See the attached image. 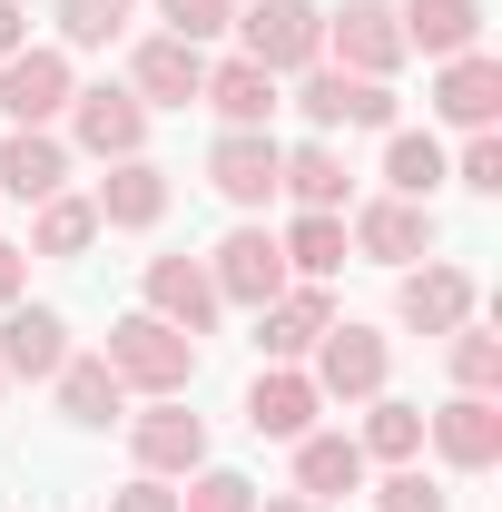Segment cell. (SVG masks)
<instances>
[{"label":"cell","mask_w":502,"mask_h":512,"mask_svg":"<svg viewBox=\"0 0 502 512\" xmlns=\"http://www.w3.org/2000/svg\"><path fill=\"white\" fill-rule=\"evenodd\" d=\"M10 50H30V20H20V0H0V60Z\"/></svg>","instance_id":"cell-39"},{"label":"cell","mask_w":502,"mask_h":512,"mask_svg":"<svg viewBox=\"0 0 502 512\" xmlns=\"http://www.w3.org/2000/svg\"><path fill=\"white\" fill-rule=\"evenodd\" d=\"M50 10H60V50H109L128 20H138L128 0H50Z\"/></svg>","instance_id":"cell-31"},{"label":"cell","mask_w":502,"mask_h":512,"mask_svg":"<svg viewBox=\"0 0 502 512\" xmlns=\"http://www.w3.org/2000/svg\"><path fill=\"white\" fill-rule=\"evenodd\" d=\"M276 168H286V148L266 128H217V148H207V188L227 197V207H266L276 197Z\"/></svg>","instance_id":"cell-8"},{"label":"cell","mask_w":502,"mask_h":512,"mask_svg":"<svg viewBox=\"0 0 502 512\" xmlns=\"http://www.w3.org/2000/svg\"><path fill=\"white\" fill-rule=\"evenodd\" d=\"M315 414H325V394H315V375H296V365H266V375L247 384V434H266V444L315 434Z\"/></svg>","instance_id":"cell-14"},{"label":"cell","mask_w":502,"mask_h":512,"mask_svg":"<svg viewBox=\"0 0 502 512\" xmlns=\"http://www.w3.org/2000/svg\"><path fill=\"white\" fill-rule=\"evenodd\" d=\"M325 50H335V69H355V79H394V69H404V20H394V0H345V10H325Z\"/></svg>","instance_id":"cell-4"},{"label":"cell","mask_w":502,"mask_h":512,"mask_svg":"<svg viewBox=\"0 0 502 512\" xmlns=\"http://www.w3.org/2000/svg\"><path fill=\"white\" fill-rule=\"evenodd\" d=\"M424 434H434V453L453 473H493L502 463V404L493 394H453L443 414H424Z\"/></svg>","instance_id":"cell-11"},{"label":"cell","mask_w":502,"mask_h":512,"mask_svg":"<svg viewBox=\"0 0 502 512\" xmlns=\"http://www.w3.org/2000/svg\"><path fill=\"white\" fill-rule=\"evenodd\" d=\"M0 394H10V375H0Z\"/></svg>","instance_id":"cell-41"},{"label":"cell","mask_w":502,"mask_h":512,"mask_svg":"<svg viewBox=\"0 0 502 512\" xmlns=\"http://www.w3.org/2000/svg\"><path fill=\"white\" fill-rule=\"evenodd\" d=\"M128 89H138V109H188L197 89H207V50L188 40H138V60H128Z\"/></svg>","instance_id":"cell-15"},{"label":"cell","mask_w":502,"mask_h":512,"mask_svg":"<svg viewBox=\"0 0 502 512\" xmlns=\"http://www.w3.org/2000/svg\"><path fill=\"white\" fill-rule=\"evenodd\" d=\"M384 375H394V345H384L375 325H325V335H315V394H335V404H375Z\"/></svg>","instance_id":"cell-3"},{"label":"cell","mask_w":502,"mask_h":512,"mask_svg":"<svg viewBox=\"0 0 502 512\" xmlns=\"http://www.w3.org/2000/svg\"><path fill=\"white\" fill-rule=\"evenodd\" d=\"M99 355H109V375L128 394H188L197 384V335H178V325H158V316H119Z\"/></svg>","instance_id":"cell-1"},{"label":"cell","mask_w":502,"mask_h":512,"mask_svg":"<svg viewBox=\"0 0 502 512\" xmlns=\"http://www.w3.org/2000/svg\"><path fill=\"white\" fill-rule=\"evenodd\" d=\"M109 512H178V493L158 483V473H138V483H119V503Z\"/></svg>","instance_id":"cell-37"},{"label":"cell","mask_w":502,"mask_h":512,"mask_svg":"<svg viewBox=\"0 0 502 512\" xmlns=\"http://www.w3.org/2000/svg\"><path fill=\"white\" fill-rule=\"evenodd\" d=\"M197 99H207V109H217L227 128H266L276 109H286V99H276V69H256V60H217Z\"/></svg>","instance_id":"cell-24"},{"label":"cell","mask_w":502,"mask_h":512,"mask_svg":"<svg viewBox=\"0 0 502 512\" xmlns=\"http://www.w3.org/2000/svg\"><path fill=\"white\" fill-rule=\"evenodd\" d=\"M60 365H69L60 306H0V375L10 384H50Z\"/></svg>","instance_id":"cell-10"},{"label":"cell","mask_w":502,"mask_h":512,"mask_svg":"<svg viewBox=\"0 0 502 512\" xmlns=\"http://www.w3.org/2000/svg\"><path fill=\"white\" fill-rule=\"evenodd\" d=\"M99 227H158L168 217V168H148V158H109V178H99Z\"/></svg>","instance_id":"cell-21"},{"label":"cell","mask_w":502,"mask_h":512,"mask_svg":"<svg viewBox=\"0 0 502 512\" xmlns=\"http://www.w3.org/2000/svg\"><path fill=\"white\" fill-rule=\"evenodd\" d=\"M148 316H158V325H178V335H207V325H217L207 256H148Z\"/></svg>","instance_id":"cell-16"},{"label":"cell","mask_w":502,"mask_h":512,"mask_svg":"<svg viewBox=\"0 0 502 512\" xmlns=\"http://www.w3.org/2000/svg\"><path fill=\"white\" fill-rule=\"evenodd\" d=\"M69 138L89 148V158H138L148 148V109H138V89H69Z\"/></svg>","instance_id":"cell-9"},{"label":"cell","mask_w":502,"mask_h":512,"mask_svg":"<svg viewBox=\"0 0 502 512\" xmlns=\"http://www.w3.org/2000/svg\"><path fill=\"white\" fill-rule=\"evenodd\" d=\"M178 512H256V483H247V473H227V463H197Z\"/></svg>","instance_id":"cell-34"},{"label":"cell","mask_w":502,"mask_h":512,"mask_svg":"<svg viewBox=\"0 0 502 512\" xmlns=\"http://www.w3.org/2000/svg\"><path fill=\"white\" fill-rule=\"evenodd\" d=\"M434 119H453V128H493V119H502V60H483V50L443 60V79H434Z\"/></svg>","instance_id":"cell-20"},{"label":"cell","mask_w":502,"mask_h":512,"mask_svg":"<svg viewBox=\"0 0 502 512\" xmlns=\"http://www.w3.org/2000/svg\"><path fill=\"white\" fill-rule=\"evenodd\" d=\"M296 493H306V503L365 493V444H355V434H296Z\"/></svg>","instance_id":"cell-23"},{"label":"cell","mask_w":502,"mask_h":512,"mask_svg":"<svg viewBox=\"0 0 502 512\" xmlns=\"http://www.w3.org/2000/svg\"><path fill=\"white\" fill-rule=\"evenodd\" d=\"M69 50H10L0 60V119L10 128H50V119H69Z\"/></svg>","instance_id":"cell-6"},{"label":"cell","mask_w":502,"mask_h":512,"mask_svg":"<svg viewBox=\"0 0 502 512\" xmlns=\"http://www.w3.org/2000/svg\"><path fill=\"white\" fill-rule=\"evenodd\" d=\"M237 30H247L237 60L276 69V79H296V69L325 60V10H315V0H256V10H237Z\"/></svg>","instance_id":"cell-2"},{"label":"cell","mask_w":502,"mask_h":512,"mask_svg":"<svg viewBox=\"0 0 502 512\" xmlns=\"http://www.w3.org/2000/svg\"><path fill=\"white\" fill-rule=\"evenodd\" d=\"M207 286H217V306H247V316H256V306H276L296 276H286V256H276L266 227H237L227 247L207 256Z\"/></svg>","instance_id":"cell-5"},{"label":"cell","mask_w":502,"mask_h":512,"mask_svg":"<svg viewBox=\"0 0 502 512\" xmlns=\"http://www.w3.org/2000/svg\"><path fill=\"white\" fill-rule=\"evenodd\" d=\"M128 453H138V473H197V463H207V424H197L178 394H158V404L128 424Z\"/></svg>","instance_id":"cell-13"},{"label":"cell","mask_w":502,"mask_h":512,"mask_svg":"<svg viewBox=\"0 0 502 512\" xmlns=\"http://www.w3.org/2000/svg\"><path fill=\"white\" fill-rule=\"evenodd\" d=\"M375 512H453V493H443L424 463H394V473L375 483Z\"/></svg>","instance_id":"cell-33"},{"label":"cell","mask_w":502,"mask_h":512,"mask_svg":"<svg viewBox=\"0 0 502 512\" xmlns=\"http://www.w3.org/2000/svg\"><path fill=\"white\" fill-rule=\"evenodd\" d=\"M99 247V207L89 197H40V217H30V256H89Z\"/></svg>","instance_id":"cell-29"},{"label":"cell","mask_w":502,"mask_h":512,"mask_svg":"<svg viewBox=\"0 0 502 512\" xmlns=\"http://www.w3.org/2000/svg\"><path fill=\"white\" fill-rule=\"evenodd\" d=\"M69 188V148L50 128H10L0 138V197H20V207H40V197Z\"/></svg>","instance_id":"cell-18"},{"label":"cell","mask_w":502,"mask_h":512,"mask_svg":"<svg viewBox=\"0 0 502 512\" xmlns=\"http://www.w3.org/2000/svg\"><path fill=\"white\" fill-rule=\"evenodd\" d=\"M296 109H306L315 128H394V89L315 60V69H296Z\"/></svg>","instance_id":"cell-7"},{"label":"cell","mask_w":502,"mask_h":512,"mask_svg":"<svg viewBox=\"0 0 502 512\" xmlns=\"http://www.w3.org/2000/svg\"><path fill=\"white\" fill-rule=\"evenodd\" d=\"M345 247H365L375 266H414V256H434V207H424V197H375V207L345 227Z\"/></svg>","instance_id":"cell-12"},{"label":"cell","mask_w":502,"mask_h":512,"mask_svg":"<svg viewBox=\"0 0 502 512\" xmlns=\"http://www.w3.org/2000/svg\"><path fill=\"white\" fill-rule=\"evenodd\" d=\"M394 316L414 325V335H453V325H473V276H463V266H414L404 296H394Z\"/></svg>","instance_id":"cell-19"},{"label":"cell","mask_w":502,"mask_h":512,"mask_svg":"<svg viewBox=\"0 0 502 512\" xmlns=\"http://www.w3.org/2000/svg\"><path fill=\"white\" fill-rule=\"evenodd\" d=\"M158 20H168V40L207 50L217 30H237V0H158Z\"/></svg>","instance_id":"cell-35"},{"label":"cell","mask_w":502,"mask_h":512,"mask_svg":"<svg viewBox=\"0 0 502 512\" xmlns=\"http://www.w3.org/2000/svg\"><path fill=\"white\" fill-rule=\"evenodd\" d=\"M276 188L296 197V207H325V217H345V158H335L325 138H306V148H286Z\"/></svg>","instance_id":"cell-26"},{"label":"cell","mask_w":502,"mask_h":512,"mask_svg":"<svg viewBox=\"0 0 502 512\" xmlns=\"http://www.w3.org/2000/svg\"><path fill=\"white\" fill-rule=\"evenodd\" d=\"M276 256H286V276H306V286H325L335 266H345V217H325V207H306L286 237H276Z\"/></svg>","instance_id":"cell-28"},{"label":"cell","mask_w":502,"mask_h":512,"mask_svg":"<svg viewBox=\"0 0 502 512\" xmlns=\"http://www.w3.org/2000/svg\"><path fill=\"white\" fill-rule=\"evenodd\" d=\"M20 286H30V247L0 237V306H20Z\"/></svg>","instance_id":"cell-38"},{"label":"cell","mask_w":502,"mask_h":512,"mask_svg":"<svg viewBox=\"0 0 502 512\" xmlns=\"http://www.w3.org/2000/svg\"><path fill=\"white\" fill-rule=\"evenodd\" d=\"M256 512H325V503H306V493H266Z\"/></svg>","instance_id":"cell-40"},{"label":"cell","mask_w":502,"mask_h":512,"mask_svg":"<svg viewBox=\"0 0 502 512\" xmlns=\"http://www.w3.org/2000/svg\"><path fill=\"white\" fill-rule=\"evenodd\" d=\"M50 384H60V414H69V424H109V414L128 404V384L109 375V355H69Z\"/></svg>","instance_id":"cell-27"},{"label":"cell","mask_w":502,"mask_h":512,"mask_svg":"<svg viewBox=\"0 0 502 512\" xmlns=\"http://www.w3.org/2000/svg\"><path fill=\"white\" fill-rule=\"evenodd\" d=\"M493 384H502V335L453 325V394H493Z\"/></svg>","instance_id":"cell-32"},{"label":"cell","mask_w":502,"mask_h":512,"mask_svg":"<svg viewBox=\"0 0 502 512\" xmlns=\"http://www.w3.org/2000/svg\"><path fill=\"white\" fill-rule=\"evenodd\" d=\"M384 178H394V197H424V207H434V188L453 178V158H443L434 128H394V138H384Z\"/></svg>","instance_id":"cell-25"},{"label":"cell","mask_w":502,"mask_h":512,"mask_svg":"<svg viewBox=\"0 0 502 512\" xmlns=\"http://www.w3.org/2000/svg\"><path fill=\"white\" fill-rule=\"evenodd\" d=\"M325 325H335V296L325 286H286L276 306H256V355L266 365H296V355H315Z\"/></svg>","instance_id":"cell-17"},{"label":"cell","mask_w":502,"mask_h":512,"mask_svg":"<svg viewBox=\"0 0 502 512\" xmlns=\"http://www.w3.org/2000/svg\"><path fill=\"white\" fill-rule=\"evenodd\" d=\"M394 20H404V50H424V60H463L483 40V0H404Z\"/></svg>","instance_id":"cell-22"},{"label":"cell","mask_w":502,"mask_h":512,"mask_svg":"<svg viewBox=\"0 0 502 512\" xmlns=\"http://www.w3.org/2000/svg\"><path fill=\"white\" fill-rule=\"evenodd\" d=\"M453 178H463L473 197H493V188H502V138H493V128H473V138H463V158H453Z\"/></svg>","instance_id":"cell-36"},{"label":"cell","mask_w":502,"mask_h":512,"mask_svg":"<svg viewBox=\"0 0 502 512\" xmlns=\"http://www.w3.org/2000/svg\"><path fill=\"white\" fill-rule=\"evenodd\" d=\"M365 463H414L424 453V404H394V394H375V414H365Z\"/></svg>","instance_id":"cell-30"}]
</instances>
